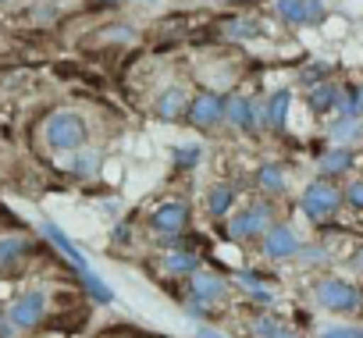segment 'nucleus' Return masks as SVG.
Segmentation results:
<instances>
[{
  "instance_id": "f257e3e1",
  "label": "nucleus",
  "mask_w": 363,
  "mask_h": 338,
  "mask_svg": "<svg viewBox=\"0 0 363 338\" xmlns=\"http://www.w3.org/2000/svg\"><path fill=\"white\" fill-rule=\"evenodd\" d=\"M40 235H43V239H47V242H50L57 253H65V257H68L72 271L79 274V281H82V288L93 295V303H100V306H111V303H114V288H111V285H107V281H104V278H100L93 267H89L86 253H82V249L68 239V232H65L61 225L43 221V225H40Z\"/></svg>"
},
{
  "instance_id": "f03ea898",
  "label": "nucleus",
  "mask_w": 363,
  "mask_h": 338,
  "mask_svg": "<svg viewBox=\"0 0 363 338\" xmlns=\"http://www.w3.org/2000/svg\"><path fill=\"white\" fill-rule=\"evenodd\" d=\"M278 221V203L260 196L250 203H239L228 218H225V239L232 242H260V235Z\"/></svg>"
},
{
  "instance_id": "7ed1b4c3",
  "label": "nucleus",
  "mask_w": 363,
  "mask_h": 338,
  "mask_svg": "<svg viewBox=\"0 0 363 338\" xmlns=\"http://www.w3.org/2000/svg\"><path fill=\"white\" fill-rule=\"evenodd\" d=\"M228 288H232V285H228V278H225V274L200 267V271H193V274L186 278L182 306H186V313H189V317H207L211 310H218V306H225V303H228Z\"/></svg>"
},
{
  "instance_id": "20e7f679",
  "label": "nucleus",
  "mask_w": 363,
  "mask_h": 338,
  "mask_svg": "<svg viewBox=\"0 0 363 338\" xmlns=\"http://www.w3.org/2000/svg\"><path fill=\"white\" fill-rule=\"evenodd\" d=\"M43 142L54 150V153H75L79 146L89 142V121L82 111L75 107H61L47 118L43 125Z\"/></svg>"
},
{
  "instance_id": "39448f33",
  "label": "nucleus",
  "mask_w": 363,
  "mask_h": 338,
  "mask_svg": "<svg viewBox=\"0 0 363 338\" xmlns=\"http://www.w3.org/2000/svg\"><path fill=\"white\" fill-rule=\"evenodd\" d=\"M146 228H150V235L160 246H167V242H174L182 235H189V228H193V207L186 200H174V196L171 200H160L146 214Z\"/></svg>"
},
{
  "instance_id": "423d86ee",
  "label": "nucleus",
  "mask_w": 363,
  "mask_h": 338,
  "mask_svg": "<svg viewBox=\"0 0 363 338\" xmlns=\"http://www.w3.org/2000/svg\"><path fill=\"white\" fill-rule=\"evenodd\" d=\"M345 203H342V186L335 182V179H310L306 186H303V193H299V214L306 218V221H317V225H324V221H331L338 210H342Z\"/></svg>"
},
{
  "instance_id": "0eeeda50",
  "label": "nucleus",
  "mask_w": 363,
  "mask_h": 338,
  "mask_svg": "<svg viewBox=\"0 0 363 338\" xmlns=\"http://www.w3.org/2000/svg\"><path fill=\"white\" fill-rule=\"evenodd\" d=\"M313 303L324 313H359L363 310V288H356L345 278L324 274L313 281Z\"/></svg>"
},
{
  "instance_id": "6e6552de",
  "label": "nucleus",
  "mask_w": 363,
  "mask_h": 338,
  "mask_svg": "<svg viewBox=\"0 0 363 338\" xmlns=\"http://www.w3.org/2000/svg\"><path fill=\"white\" fill-rule=\"evenodd\" d=\"M182 121H186L189 128H196V132H214V128H221V125H225V93H218V89H211V86L196 89V93L189 96V103H186V114H182Z\"/></svg>"
},
{
  "instance_id": "1a4fd4ad",
  "label": "nucleus",
  "mask_w": 363,
  "mask_h": 338,
  "mask_svg": "<svg viewBox=\"0 0 363 338\" xmlns=\"http://www.w3.org/2000/svg\"><path fill=\"white\" fill-rule=\"evenodd\" d=\"M225 125L239 135L264 132L260 125V96L253 93H225Z\"/></svg>"
},
{
  "instance_id": "9d476101",
  "label": "nucleus",
  "mask_w": 363,
  "mask_h": 338,
  "mask_svg": "<svg viewBox=\"0 0 363 338\" xmlns=\"http://www.w3.org/2000/svg\"><path fill=\"white\" fill-rule=\"evenodd\" d=\"M271 11L278 22H285L292 29H317L328 18L324 0H271Z\"/></svg>"
},
{
  "instance_id": "9b49d317",
  "label": "nucleus",
  "mask_w": 363,
  "mask_h": 338,
  "mask_svg": "<svg viewBox=\"0 0 363 338\" xmlns=\"http://www.w3.org/2000/svg\"><path fill=\"white\" fill-rule=\"evenodd\" d=\"M299 246H303L299 232H296L292 225H285V221H274V225L260 235V253H264V260H271V264L296 260Z\"/></svg>"
},
{
  "instance_id": "f8f14e48",
  "label": "nucleus",
  "mask_w": 363,
  "mask_h": 338,
  "mask_svg": "<svg viewBox=\"0 0 363 338\" xmlns=\"http://www.w3.org/2000/svg\"><path fill=\"white\" fill-rule=\"evenodd\" d=\"M292 100H296L292 86H278V89H271L267 96H260V125H264V132L281 135V132L289 128V111H292Z\"/></svg>"
},
{
  "instance_id": "ddd939ff",
  "label": "nucleus",
  "mask_w": 363,
  "mask_h": 338,
  "mask_svg": "<svg viewBox=\"0 0 363 338\" xmlns=\"http://www.w3.org/2000/svg\"><path fill=\"white\" fill-rule=\"evenodd\" d=\"M356 160H359V153H356V146H342V142H324L320 150H317V175L320 179H342V175H352V167H356Z\"/></svg>"
},
{
  "instance_id": "4468645a",
  "label": "nucleus",
  "mask_w": 363,
  "mask_h": 338,
  "mask_svg": "<svg viewBox=\"0 0 363 338\" xmlns=\"http://www.w3.org/2000/svg\"><path fill=\"white\" fill-rule=\"evenodd\" d=\"M232 281H235V288L250 299V303H257V306H274L278 303V295H281V288L267 278V274H260L257 267H239L235 274H232Z\"/></svg>"
},
{
  "instance_id": "2eb2a0df",
  "label": "nucleus",
  "mask_w": 363,
  "mask_h": 338,
  "mask_svg": "<svg viewBox=\"0 0 363 338\" xmlns=\"http://www.w3.org/2000/svg\"><path fill=\"white\" fill-rule=\"evenodd\" d=\"M43 317H47V295H43L40 288L22 292V295L11 303V310H8V320L15 324V331H33V327L43 324Z\"/></svg>"
},
{
  "instance_id": "dca6fc26",
  "label": "nucleus",
  "mask_w": 363,
  "mask_h": 338,
  "mask_svg": "<svg viewBox=\"0 0 363 338\" xmlns=\"http://www.w3.org/2000/svg\"><path fill=\"white\" fill-rule=\"evenodd\" d=\"M189 96H193V93H189V86H186V82H167V86H160V93L153 96V118H157V121H164V125L182 121Z\"/></svg>"
},
{
  "instance_id": "f3484780",
  "label": "nucleus",
  "mask_w": 363,
  "mask_h": 338,
  "mask_svg": "<svg viewBox=\"0 0 363 338\" xmlns=\"http://www.w3.org/2000/svg\"><path fill=\"white\" fill-rule=\"evenodd\" d=\"M338 93H342V82L331 75V79H320L313 86H306L303 93V103L313 118H335V107H338Z\"/></svg>"
},
{
  "instance_id": "a211bd4d",
  "label": "nucleus",
  "mask_w": 363,
  "mask_h": 338,
  "mask_svg": "<svg viewBox=\"0 0 363 338\" xmlns=\"http://www.w3.org/2000/svg\"><path fill=\"white\" fill-rule=\"evenodd\" d=\"M239 203H242V200H239V186H235L232 179H218V182H211L207 193H203V210H207L214 221H225Z\"/></svg>"
},
{
  "instance_id": "6ab92c4d",
  "label": "nucleus",
  "mask_w": 363,
  "mask_h": 338,
  "mask_svg": "<svg viewBox=\"0 0 363 338\" xmlns=\"http://www.w3.org/2000/svg\"><path fill=\"white\" fill-rule=\"evenodd\" d=\"M160 267H164L167 278H182V281H186L193 271L203 267V257H200L196 246H174V249L160 253Z\"/></svg>"
},
{
  "instance_id": "aec40b11",
  "label": "nucleus",
  "mask_w": 363,
  "mask_h": 338,
  "mask_svg": "<svg viewBox=\"0 0 363 338\" xmlns=\"http://www.w3.org/2000/svg\"><path fill=\"white\" fill-rule=\"evenodd\" d=\"M253 186L267 196V200H278L289 193V167L278 164V160H264L257 171H253Z\"/></svg>"
},
{
  "instance_id": "412c9836",
  "label": "nucleus",
  "mask_w": 363,
  "mask_h": 338,
  "mask_svg": "<svg viewBox=\"0 0 363 338\" xmlns=\"http://www.w3.org/2000/svg\"><path fill=\"white\" fill-rule=\"evenodd\" d=\"M218 33H221L225 40H232V43H250V40H260V36H264V26H260V18H253L250 11H239V15L225 18V22L218 26Z\"/></svg>"
},
{
  "instance_id": "4be33fe9",
  "label": "nucleus",
  "mask_w": 363,
  "mask_h": 338,
  "mask_svg": "<svg viewBox=\"0 0 363 338\" xmlns=\"http://www.w3.org/2000/svg\"><path fill=\"white\" fill-rule=\"evenodd\" d=\"M203 160V146L200 142H174L171 146V175L182 179V175H193Z\"/></svg>"
},
{
  "instance_id": "5701e85b",
  "label": "nucleus",
  "mask_w": 363,
  "mask_h": 338,
  "mask_svg": "<svg viewBox=\"0 0 363 338\" xmlns=\"http://www.w3.org/2000/svg\"><path fill=\"white\" fill-rule=\"evenodd\" d=\"M100 167H104V153L96 150V146H79L75 153H72V160H68V171L75 175V179H96L100 175Z\"/></svg>"
},
{
  "instance_id": "b1692460",
  "label": "nucleus",
  "mask_w": 363,
  "mask_h": 338,
  "mask_svg": "<svg viewBox=\"0 0 363 338\" xmlns=\"http://www.w3.org/2000/svg\"><path fill=\"white\" fill-rule=\"evenodd\" d=\"M328 142L359 146L363 142V118H331L328 121Z\"/></svg>"
},
{
  "instance_id": "393cba45",
  "label": "nucleus",
  "mask_w": 363,
  "mask_h": 338,
  "mask_svg": "<svg viewBox=\"0 0 363 338\" xmlns=\"http://www.w3.org/2000/svg\"><path fill=\"white\" fill-rule=\"evenodd\" d=\"M135 40H139L135 26H125V22H114V26H104L100 29V43H111V47H128Z\"/></svg>"
},
{
  "instance_id": "a878e982",
  "label": "nucleus",
  "mask_w": 363,
  "mask_h": 338,
  "mask_svg": "<svg viewBox=\"0 0 363 338\" xmlns=\"http://www.w3.org/2000/svg\"><path fill=\"white\" fill-rule=\"evenodd\" d=\"M26 253H29V242H26L22 235H4V239H0V267L22 260Z\"/></svg>"
},
{
  "instance_id": "bb28decb",
  "label": "nucleus",
  "mask_w": 363,
  "mask_h": 338,
  "mask_svg": "<svg viewBox=\"0 0 363 338\" xmlns=\"http://www.w3.org/2000/svg\"><path fill=\"white\" fill-rule=\"evenodd\" d=\"M281 327H285V320H281L278 313H260V317H253V324H250L253 338H274Z\"/></svg>"
},
{
  "instance_id": "cd10ccee",
  "label": "nucleus",
  "mask_w": 363,
  "mask_h": 338,
  "mask_svg": "<svg viewBox=\"0 0 363 338\" xmlns=\"http://www.w3.org/2000/svg\"><path fill=\"white\" fill-rule=\"evenodd\" d=\"M296 257H299V264H328L331 260V249L324 242H303Z\"/></svg>"
},
{
  "instance_id": "c85d7f7f",
  "label": "nucleus",
  "mask_w": 363,
  "mask_h": 338,
  "mask_svg": "<svg viewBox=\"0 0 363 338\" xmlns=\"http://www.w3.org/2000/svg\"><path fill=\"white\" fill-rule=\"evenodd\" d=\"M317 338H363V324H324Z\"/></svg>"
},
{
  "instance_id": "c756f323",
  "label": "nucleus",
  "mask_w": 363,
  "mask_h": 338,
  "mask_svg": "<svg viewBox=\"0 0 363 338\" xmlns=\"http://www.w3.org/2000/svg\"><path fill=\"white\" fill-rule=\"evenodd\" d=\"M342 203L363 214V179H349V182L342 186Z\"/></svg>"
},
{
  "instance_id": "7c9ffc66",
  "label": "nucleus",
  "mask_w": 363,
  "mask_h": 338,
  "mask_svg": "<svg viewBox=\"0 0 363 338\" xmlns=\"http://www.w3.org/2000/svg\"><path fill=\"white\" fill-rule=\"evenodd\" d=\"M320 79H331V64H306V68L299 72V82H303V86H313V82H320Z\"/></svg>"
},
{
  "instance_id": "2f4dec72",
  "label": "nucleus",
  "mask_w": 363,
  "mask_h": 338,
  "mask_svg": "<svg viewBox=\"0 0 363 338\" xmlns=\"http://www.w3.org/2000/svg\"><path fill=\"white\" fill-rule=\"evenodd\" d=\"M111 242H114V246H125V242H132L128 221H118V225H114V232H111Z\"/></svg>"
},
{
  "instance_id": "473e14b6",
  "label": "nucleus",
  "mask_w": 363,
  "mask_h": 338,
  "mask_svg": "<svg viewBox=\"0 0 363 338\" xmlns=\"http://www.w3.org/2000/svg\"><path fill=\"white\" fill-rule=\"evenodd\" d=\"M228 8H235V11H253V8H260L264 0H225Z\"/></svg>"
},
{
  "instance_id": "72a5a7b5",
  "label": "nucleus",
  "mask_w": 363,
  "mask_h": 338,
  "mask_svg": "<svg viewBox=\"0 0 363 338\" xmlns=\"http://www.w3.org/2000/svg\"><path fill=\"white\" fill-rule=\"evenodd\" d=\"M193 338H228V334H221V331H214V327H196Z\"/></svg>"
},
{
  "instance_id": "f704fd0d",
  "label": "nucleus",
  "mask_w": 363,
  "mask_h": 338,
  "mask_svg": "<svg viewBox=\"0 0 363 338\" xmlns=\"http://www.w3.org/2000/svg\"><path fill=\"white\" fill-rule=\"evenodd\" d=\"M15 334H18V331H15V324L0 317V338H15Z\"/></svg>"
},
{
  "instance_id": "c9c22d12",
  "label": "nucleus",
  "mask_w": 363,
  "mask_h": 338,
  "mask_svg": "<svg viewBox=\"0 0 363 338\" xmlns=\"http://www.w3.org/2000/svg\"><path fill=\"white\" fill-rule=\"evenodd\" d=\"M349 264H352V271H359V274H363V246H359V249L349 257Z\"/></svg>"
},
{
  "instance_id": "e433bc0d",
  "label": "nucleus",
  "mask_w": 363,
  "mask_h": 338,
  "mask_svg": "<svg viewBox=\"0 0 363 338\" xmlns=\"http://www.w3.org/2000/svg\"><path fill=\"white\" fill-rule=\"evenodd\" d=\"M274 338H303V334H299V331H292V327H281Z\"/></svg>"
},
{
  "instance_id": "4c0bfd02",
  "label": "nucleus",
  "mask_w": 363,
  "mask_h": 338,
  "mask_svg": "<svg viewBox=\"0 0 363 338\" xmlns=\"http://www.w3.org/2000/svg\"><path fill=\"white\" fill-rule=\"evenodd\" d=\"M356 111H359V118H363V82H359V89H356Z\"/></svg>"
},
{
  "instance_id": "58836bf2",
  "label": "nucleus",
  "mask_w": 363,
  "mask_h": 338,
  "mask_svg": "<svg viewBox=\"0 0 363 338\" xmlns=\"http://www.w3.org/2000/svg\"><path fill=\"white\" fill-rule=\"evenodd\" d=\"M96 4H104V8H118L121 0H96Z\"/></svg>"
},
{
  "instance_id": "ea45409f",
  "label": "nucleus",
  "mask_w": 363,
  "mask_h": 338,
  "mask_svg": "<svg viewBox=\"0 0 363 338\" xmlns=\"http://www.w3.org/2000/svg\"><path fill=\"white\" fill-rule=\"evenodd\" d=\"M359 82H363V79H359Z\"/></svg>"
}]
</instances>
